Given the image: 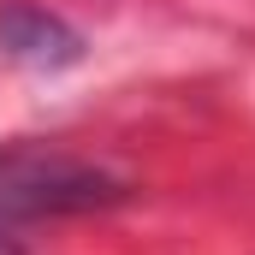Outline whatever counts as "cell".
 <instances>
[{
    "label": "cell",
    "mask_w": 255,
    "mask_h": 255,
    "mask_svg": "<svg viewBox=\"0 0 255 255\" xmlns=\"http://www.w3.org/2000/svg\"><path fill=\"white\" fill-rule=\"evenodd\" d=\"M125 178L107 172L101 160H83L71 148L48 142H12L0 148V238L42 226V220H71L125 202Z\"/></svg>",
    "instance_id": "6da1fadb"
},
{
    "label": "cell",
    "mask_w": 255,
    "mask_h": 255,
    "mask_svg": "<svg viewBox=\"0 0 255 255\" xmlns=\"http://www.w3.org/2000/svg\"><path fill=\"white\" fill-rule=\"evenodd\" d=\"M0 48L24 65H71L83 54V36L36 0H0Z\"/></svg>",
    "instance_id": "7a4b0ae2"
},
{
    "label": "cell",
    "mask_w": 255,
    "mask_h": 255,
    "mask_svg": "<svg viewBox=\"0 0 255 255\" xmlns=\"http://www.w3.org/2000/svg\"><path fill=\"white\" fill-rule=\"evenodd\" d=\"M0 255H24V250H18V244H12V238H0Z\"/></svg>",
    "instance_id": "3957f363"
}]
</instances>
